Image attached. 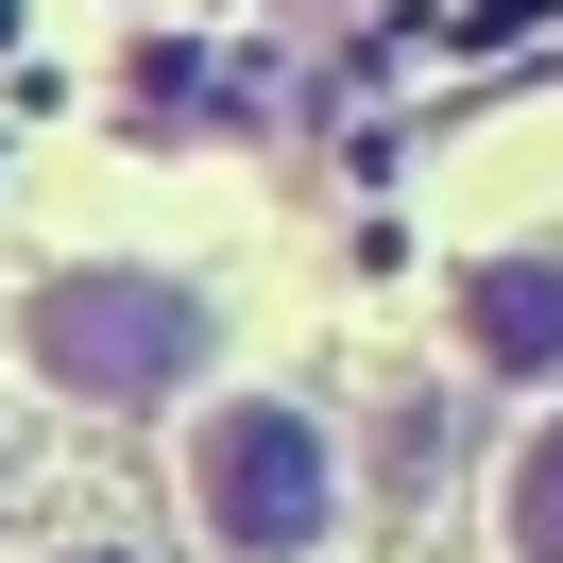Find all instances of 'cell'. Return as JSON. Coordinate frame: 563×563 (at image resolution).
<instances>
[{
    "label": "cell",
    "instance_id": "1",
    "mask_svg": "<svg viewBox=\"0 0 563 563\" xmlns=\"http://www.w3.org/2000/svg\"><path fill=\"white\" fill-rule=\"evenodd\" d=\"M222 342V308L188 274H137V256H86V274H35V308H18V358H35L69 410H154V393H188Z\"/></svg>",
    "mask_w": 563,
    "mask_h": 563
},
{
    "label": "cell",
    "instance_id": "2",
    "mask_svg": "<svg viewBox=\"0 0 563 563\" xmlns=\"http://www.w3.org/2000/svg\"><path fill=\"white\" fill-rule=\"evenodd\" d=\"M188 512H206L222 563H324V529H342V444H324V410L222 393V410L188 427Z\"/></svg>",
    "mask_w": 563,
    "mask_h": 563
},
{
    "label": "cell",
    "instance_id": "3",
    "mask_svg": "<svg viewBox=\"0 0 563 563\" xmlns=\"http://www.w3.org/2000/svg\"><path fill=\"white\" fill-rule=\"evenodd\" d=\"M461 358L478 376H563V256H478L461 274Z\"/></svg>",
    "mask_w": 563,
    "mask_h": 563
},
{
    "label": "cell",
    "instance_id": "4",
    "mask_svg": "<svg viewBox=\"0 0 563 563\" xmlns=\"http://www.w3.org/2000/svg\"><path fill=\"white\" fill-rule=\"evenodd\" d=\"M495 529H512V563H563V410L512 444V478H495Z\"/></svg>",
    "mask_w": 563,
    "mask_h": 563
},
{
    "label": "cell",
    "instance_id": "5",
    "mask_svg": "<svg viewBox=\"0 0 563 563\" xmlns=\"http://www.w3.org/2000/svg\"><path fill=\"white\" fill-rule=\"evenodd\" d=\"M86 563H103V547H86Z\"/></svg>",
    "mask_w": 563,
    "mask_h": 563
}]
</instances>
